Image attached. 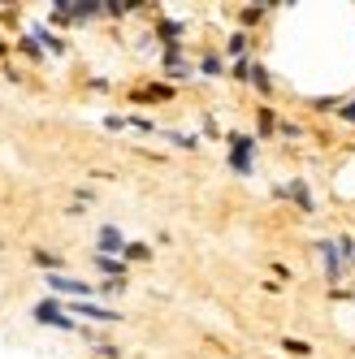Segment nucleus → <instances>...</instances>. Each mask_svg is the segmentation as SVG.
Listing matches in <instances>:
<instances>
[{
	"label": "nucleus",
	"instance_id": "obj_1",
	"mask_svg": "<svg viewBox=\"0 0 355 359\" xmlns=\"http://www.w3.org/2000/svg\"><path fill=\"white\" fill-rule=\"evenodd\" d=\"M230 169L234 173H251L256 169V139H247V135H230Z\"/></svg>",
	"mask_w": 355,
	"mask_h": 359
},
{
	"label": "nucleus",
	"instance_id": "obj_2",
	"mask_svg": "<svg viewBox=\"0 0 355 359\" xmlns=\"http://www.w3.org/2000/svg\"><path fill=\"white\" fill-rule=\"evenodd\" d=\"M113 251H117V260L126 255L121 229H117V225H100V234H95V255H113Z\"/></svg>",
	"mask_w": 355,
	"mask_h": 359
},
{
	"label": "nucleus",
	"instance_id": "obj_3",
	"mask_svg": "<svg viewBox=\"0 0 355 359\" xmlns=\"http://www.w3.org/2000/svg\"><path fill=\"white\" fill-rule=\"evenodd\" d=\"M35 320L39 325H53V329H79L65 312H61V303H53V299H43V303H35Z\"/></svg>",
	"mask_w": 355,
	"mask_h": 359
},
{
	"label": "nucleus",
	"instance_id": "obj_4",
	"mask_svg": "<svg viewBox=\"0 0 355 359\" xmlns=\"http://www.w3.org/2000/svg\"><path fill=\"white\" fill-rule=\"evenodd\" d=\"M48 286H53L57 294H74V299L100 294V286H87V281H74V277H57V273H48Z\"/></svg>",
	"mask_w": 355,
	"mask_h": 359
},
{
	"label": "nucleus",
	"instance_id": "obj_5",
	"mask_svg": "<svg viewBox=\"0 0 355 359\" xmlns=\"http://www.w3.org/2000/svg\"><path fill=\"white\" fill-rule=\"evenodd\" d=\"M69 312H79V316H91V320H100V325H113V320H121L117 312H109V307H95V303H74Z\"/></svg>",
	"mask_w": 355,
	"mask_h": 359
},
{
	"label": "nucleus",
	"instance_id": "obj_6",
	"mask_svg": "<svg viewBox=\"0 0 355 359\" xmlns=\"http://www.w3.org/2000/svg\"><path fill=\"white\" fill-rule=\"evenodd\" d=\"M95 269L109 273V281H126V260H113V255H95Z\"/></svg>",
	"mask_w": 355,
	"mask_h": 359
},
{
	"label": "nucleus",
	"instance_id": "obj_7",
	"mask_svg": "<svg viewBox=\"0 0 355 359\" xmlns=\"http://www.w3.org/2000/svg\"><path fill=\"white\" fill-rule=\"evenodd\" d=\"M121 260H135V264H147L152 260V247L147 243H126V255Z\"/></svg>",
	"mask_w": 355,
	"mask_h": 359
},
{
	"label": "nucleus",
	"instance_id": "obj_8",
	"mask_svg": "<svg viewBox=\"0 0 355 359\" xmlns=\"http://www.w3.org/2000/svg\"><path fill=\"white\" fill-rule=\"evenodd\" d=\"M31 260H35L39 269H48V273H57V269L65 264V260H61V255H53V251H35V255H31Z\"/></svg>",
	"mask_w": 355,
	"mask_h": 359
},
{
	"label": "nucleus",
	"instance_id": "obj_9",
	"mask_svg": "<svg viewBox=\"0 0 355 359\" xmlns=\"http://www.w3.org/2000/svg\"><path fill=\"white\" fill-rule=\"evenodd\" d=\"M290 199H295V203H303V212H312V195H308V187H303L299 177L290 182Z\"/></svg>",
	"mask_w": 355,
	"mask_h": 359
},
{
	"label": "nucleus",
	"instance_id": "obj_10",
	"mask_svg": "<svg viewBox=\"0 0 355 359\" xmlns=\"http://www.w3.org/2000/svg\"><path fill=\"white\" fill-rule=\"evenodd\" d=\"M264 9H269V5H243V13H239V22H243V27H256V22L264 18Z\"/></svg>",
	"mask_w": 355,
	"mask_h": 359
},
{
	"label": "nucleus",
	"instance_id": "obj_11",
	"mask_svg": "<svg viewBox=\"0 0 355 359\" xmlns=\"http://www.w3.org/2000/svg\"><path fill=\"white\" fill-rule=\"evenodd\" d=\"M247 43H251V39H247L243 31H234V35H230V43H225V53H230V57H243V53H247Z\"/></svg>",
	"mask_w": 355,
	"mask_h": 359
},
{
	"label": "nucleus",
	"instance_id": "obj_12",
	"mask_svg": "<svg viewBox=\"0 0 355 359\" xmlns=\"http://www.w3.org/2000/svg\"><path fill=\"white\" fill-rule=\"evenodd\" d=\"M251 83H256L260 91H269V87H273V79H269V69H264V65H256V69H251Z\"/></svg>",
	"mask_w": 355,
	"mask_h": 359
},
{
	"label": "nucleus",
	"instance_id": "obj_13",
	"mask_svg": "<svg viewBox=\"0 0 355 359\" xmlns=\"http://www.w3.org/2000/svg\"><path fill=\"white\" fill-rule=\"evenodd\" d=\"M282 346H286L290 355H299V359H308V355H312V346H308V342H295V338H286Z\"/></svg>",
	"mask_w": 355,
	"mask_h": 359
},
{
	"label": "nucleus",
	"instance_id": "obj_14",
	"mask_svg": "<svg viewBox=\"0 0 355 359\" xmlns=\"http://www.w3.org/2000/svg\"><path fill=\"white\" fill-rule=\"evenodd\" d=\"M273 126H277L273 109H260V135H273Z\"/></svg>",
	"mask_w": 355,
	"mask_h": 359
},
{
	"label": "nucleus",
	"instance_id": "obj_15",
	"mask_svg": "<svg viewBox=\"0 0 355 359\" xmlns=\"http://www.w3.org/2000/svg\"><path fill=\"white\" fill-rule=\"evenodd\" d=\"M204 74H221V57H204Z\"/></svg>",
	"mask_w": 355,
	"mask_h": 359
},
{
	"label": "nucleus",
	"instance_id": "obj_16",
	"mask_svg": "<svg viewBox=\"0 0 355 359\" xmlns=\"http://www.w3.org/2000/svg\"><path fill=\"white\" fill-rule=\"evenodd\" d=\"M342 121H351V126H355V100H351V104L342 109Z\"/></svg>",
	"mask_w": 355,
	"mask_h": 359
},
{
	"label": "nucleus",
	"instance_id": "obj_17",
	"mask_svg": "<svg viewBox=\"0 0 355 359\" xmlns=\"http://www.w3.org/2000/svg\"><path fill=\"white\" fill-rule=\"evenodd\" d=\"M0 57H9V43H0Z\"/></svg>",
	"mask_w": 355,
	"mask_h": 359
}]
</instances>
